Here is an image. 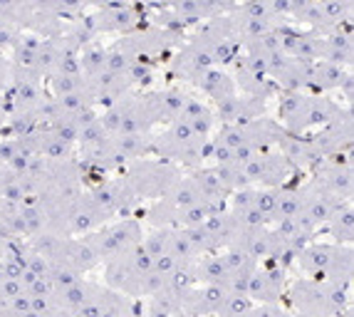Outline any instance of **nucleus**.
Wrapping results in <instances>:
<instances>
[{"mask_svg":"<svg viewBox=\"0 0 354 317\" xmlns=\"http://www.w3.org/2000/svg\"><path fill=\"white\" fill-rule=\"evenodd\" d=\"M225 298L228 290L223 285H194L181 295V312L186 317H213Z\"/></svg>","mask_w":354,"mask_h":317,"instance_id":"nucleus-6","label":"nucleus"},{"mask_svg":"<svg viewBox=\"0 0 354 317\" xmlns=\"http://www.w3.org/2000/svg\"><path fill=\"white\" fill-rule=\"evenodd\" d=\"M82 273L75 271L72 265H65V263H50V271H48V280L50 285H53L55 293H59V290L70 288V285H75V282L82 280Z\"/></svg>","mask_w":354,"mask_h":317,"instance_id":"nucleus-34","label":"nucleus"},{"mask_svg":"<svg viewBox=\"0 0 354 317\" xmlns=\"http://www.w3.org/2000/svg\"><path fill=\"white\" fill-rule=\"evenodd\" d=\"M216 171H218L221 183L225 186V191H236V188L248 186L245 176H243V166L236 164V161H230V164H216Z\"/></svg>","mask_w":354,"mask_h":317,"instance_id":"nucleus-41","label":"nucleus"},{"mask_svg":"<svg viewBox=\"0 0 354 317\" xmlns=\"http://www.w3.org/2000/svg\"><path fill=\"white\" fill-rule=\"evenodd\" d=\"M194 84L201 89L206 97H211L213 102H218V100H223V97L236 94V82H233L225 72L216 70V67H208V70H203L201 75L194 80Z\"/></svg>","mask_w":354,"mask_h":317,"instance_id":"nucleus-12","label":"nucleus"},{"mask_svg":"<svg viewBox=\"0 0 354 317\" xmlns=\"http://www.w3.org/2000/svg\"><path fill=\"white\" fill-rule=\"evenodd\" d=\"M290 305L295 307L302 315H315V317H335L332 310L327 307L325 295H322V285L315 278H297L290 282V288H285Z\"/></svg>","mask_w":354,"mask_h":317,"instance_id":"nucleus-4","label":"nucleus"},{"mask_svg":"<svg viewBox=\"0 0 354 317\" xmlns=\"http://www.w3.org/2000/svg\"><path fill=\"white\" fill-rule=\"evenodd\" d=\"M100 317H142L131 298L112 288L100 290Z\"/></svg>","mask_w":354,"mask_h":317,"instance_id":"nucleus-16","label":"nucleus"},{"mask_svg":"<svg viewBox=\"0 0 354 317\" xmlns=\"http://www.w3.org/2000/svg\"><path fill=\"white\" fill-rule=\"evenodd\" d=\"M339 112H342V107L337 105V102L327 100V97H313L310 100V112H307V124L310 127H315V124H330L332 119L339 117Z\"/></svg>","mask_w":354,"mask_h":317,"instance_id":"nucleus-28","label":"nucleus"},{"mask_svg":"<svg viewBox=\"0 0 354 317\" xmlns=\"http://www.w3.org/2000/svg\"><path fill=\"white\" fill-rule=\"evenodd\" d=\"M100 290H102V285L95 282V288H92L89 298L84 300V305L80 307L72 317H100Z\"/></svg>","mask_w":354,"mask_h":317,"instance_id":"nucleus-52","label":"nucleus"},{"mask_svg":"<svg viewBox=\"0 0 354 317\" xmlns=\"http://www.w3.org/2000/svg\"><path fill=\"white\" fill-rule=\"evenodd\" d=\"M344 77H347V70L339 65H332V62H315L313 75H310V87L315 89H337L342 87Z\"/></svg>","mask_w":354,"mask_h":317,"instance_id":"nucleus-24","label":"nucleus"},{"mask_svg":"<svg viewBox=\"0 0 354 317\" xmlns=\"http://www.w3.org/2000/svg\"><path fill=\"white\" fill-rule=\"evenodd\" d=\"M82 3L84 0H55V8H59V10H65V12H72V10H80Z\"/></svg>","mask_w":354,"mask_h":317,"instance_id":"nucleus-58","label":"nucleus"},{"mask_svg":"<svg viewBox=\"0 0 354 317\" xmlns=\"http://www.w3.org/2000/svg\"><path fill=\"white\" fill-rule=\"evenodd\" d=\"M166 288V278L156 275V273H147V275L139 278V288H136V298H151L159 290Z\"/></svg>","mask_w":354,"mask_h":317,"instance_id":"nucleus-47","label":"nucleus"},{"mask_svg":"<svg viewBox=\"0 0 354 317\" xmlns=\"http://www.w3.org/2000/svg\"><path fill=\"white\" fill-rule=\"evenodd\" d=\"M322 53H325V40H322V37L300 35V37H297V47H295V53H292V57L310 60V62H315V60L322 57Z\"/></svg>","mask_w":354,"mask_h":317,"instance_id":"nucleus-38","label":"nucleus"},{"mask_svg":"<svg viewBox=\"0 0 354 317\" xmlns=\"http://www.w3.org/2000/svg\"><path fill=\"white\" fill-rule=\"evenodd\" d=\"M142 235L144 233H142L139 221L124 218V221H119V224H114V226L92 230V233H87L84 238L89 241V246L95 248L100 263H106V260L117 258V255H122V253L139 246V243H142Z\"/></svg>","mask_w":354,"mask_h":317,"instance_id":"nucleus-2","label":"nucleus"},{"mask_svg":"<svg viewBox=\"0 0 354 317\" xmlns=\"http://www.w3.org/2000/svg\"><path fill=\"white\" fill-rule=\"evenodd\" d=\"M181 312V295L171 288L159 290L156 295L147 298V317H178Z\"/></svg>","mask_w":354,"mask_h":317,"instance_id":"nucleus-23","label":"nucleus"},{"mask_svg":"<svg viewBox=\"0 0 354 317\" xmlns=\"http://www.w3.org/2000/svg\"><path fill=\"white\" fill-rule=\"evenodd\" d=\"M59 53H62L59 42H55V40L40 42V47H37V72H40V75H50V72L55 70V65H57Z\"/></svg>","mask_w":354,"mask_h":317,"instance_id":"nucleus-39","label":"nucleus"},{"mask_svg":"<svg viewBox=\"0 0 354 317\" xmlns=\"http://www.w3.org/2000/svg\"><path fill=\"white\" fill-rule=\"evenodd\" d=\"M255 206V188L250 186H243V188H236V191H230V213H241L245 208Z\"/></svg>","mask_w":354,"mask_h":317,"instance_id":"nucleus-49","label":"nucleus"},{"mask_svg":"<svg viewBox=\"0 0 354 317\" xmlns=\"http://www.w3.org/2000/svg\"><path fill=\"white\" fill-rule=\"evenodd\" d=\"M50 87H53L55 97L70 94L87 87V77H70V75H59V72H50Z\"/></svg>","mask_w":354,"mask_h":317,"instance_id":"nucleus-43","label":"nucleus"},{"mask_svg":"<svg viewBox=\"0 0 354 317\" xmlns=\"http://www.w3.org/2000/svg\"><path fill=\"white\" fill-rule=\"evenodd\" d=\"M92 288H95V282H89V280H84V278H82V280L75 282V285H70V288L55 293L59 310H65V312H70V315H75V312L84 305V300L89 298Z\"/></svg>","mask_w":354,"mask_h":317,"instance_id":"nucleus-25","label":"nucleus"},{"mask_svg":"<svg viewBox=\"0 0 354 317\" xmlns=\"http://www.w3.org/2000/svg\"><path fill=\"white\" fill-rule=\"evenodd\" d=\"M319 285H322V295H325L327 307H330L335 317H342V312L352 307V282L319 280Z\"/></svg>","mask_w":354,"mask_h":317,"instance_id":"nucleus-20","label":"nucleus"},{"mask_svg":"<svg viewBox=\"0 0 354 317\" xmlns=\"http://www.w3.org/2000/svg\"><path fill=\"white\" fill-rule=\"evenodd\" d=\"M275 203H278V218H292L302 211V196L297 188H288V186H278L275 188ZM272 221V224H275Z\"/></svg>","mask_w":354,"mask_h":317,"instance_id":"nucleus-31","label":"nucleus"},{"mask_svg":"<svg viewBox=\"0 0 354 317\" xmlns=\"http://www.w3.org/2000/svg\"><path fill=\"white\" fill-rule=\"evenodd\" d=\"M171 230L174 228H156L149 235H142V243L139 246L151 255V258H159L164 253H169V241H171Z\"/></svg>","mask_w":354,"mask_h":317,"instance_id":"nucleus-37","label":"nucleus"},{"mask_svg":"<svg viewBox=\"0 0 354 317\" xmlns=\"http://www.w3.org/2000/svg\"><path fill=\"white\" fill-rule=\"evenodd\" d=\"M70 144H65L62 139L50 132V127H40V156L48 158V161H62V158H70Z\"/></svg>","mask_w":354,"mask_h":317,"instance_id":"nucleus-30","label":"nucleus"},{"mask_svg":"<svg viewBox=\"0 0 354 317\" xmlns=\"http://www.w3.org/2000/svg\"><path fill=\"white\" fill-rule=\"evenodd\" d=\"M50 317H72L70 312H65V310H57L55 315H50Z\"/></svg>","mask_w":354,"mask_h":317,"instance_id":"nucleus-61","label":"nucleus"},{"mask_svg":"<svg viewBox=\"0 0 354 317\" xmlns=\"http://www.w3.org/2000/svg\"><path fill=\"white\" fill-rule=\"evenodd\" d=\"M104 60H106V50L100 45H87L80 53V67H82V75L87 80H95L97 75L104 72Z\"/></svg>","mask_w":354,"mask_h":317,"instance_id":"nucleus-33","label":"nucleus"},{"mask_svg":"<svg viewBox=\"0 0 354 317\" xmlns=\"http://www.w3.org/2000/svg\"><path fill=\"white\" fill-rule=\"evenodd\" d=\"M310 100L313 97H305L302 92H285L280 97L278 114L283 119V129L288 134L302 136V132L310 127L307 124V112H310Z\"/></svg>","mask_w":354,"mask_h":317,"instance_id":"nucleus-10","label":"nucleus"},{"mask_svg":"<svg viewBox=\"0 0 354 317\" xmlns=\"http://www.w3.org/2000/svg\"><path fill=\"white\" fill-rule=\"evenodd\" d=\"M178 117L186 119V122L191 124L194 134L203 136V139L208 136L213 122H216V117H213L211 109H208L201 100H196V97H186V105H183V109H181V114H178Z\"/></svg>","mask_w":354,"mask_h":317,"instance_id":"nucleus-15","label":"nucleus"},{"mask_svg":"<svg viewBox=\"0 0 354 317\" xmlns=\"http://www.w3.org/2000/svg\"><path fill=\"white\" fill-rule=\"evenodd\" d=\"M131 188L139 199H164L176 181L181 179V171L169 161H153V158H136L127 171Z\"/></svg>","mask_w":354,"mask_h":317,"instance_id":"nucleus-1","label":"nucleus"},{"mask_svg":"<svg viewBox=\"0 0 354 317\" xmlns=\"http://www.w3.org/2000/svg\"><path fill=\"white\" fill-rule=\"evenodd\" d=\"M20 293H25L20 280H10V278H3V280H0V302H3V305L10 302L12 298H18Z\"/></svg>","mask_w":354,"mask_h":317,"instance_id":"nucleus-54","label":"nucleus"},{"mask_svg":"<svg viewBox=\"0 0 354 317\" xmlns=\"http://www.w3.org/2000/svg\"><path fill=\"white\" fill-rule=\"evenodd\" d=\"M25 199H30L28 188H25V183L20 181V176H12L10 171H8V179L6 183H3V188H0V203L6 206H12V208H18V206L25 203Z\"/></svg>","mask_w":354,"mask_h":317,"instance_id":"nucleus-35","label":"nucleus"},{"mask_svg":"<svg viewBox=\"0 0 354 317\" xmlns=\"http://www.w3.org/2000/svg\"><path fill=\"white\" fill-rule=\"evenodd\" d=\"M330 226V235L335 238L337 246H352L354 238V213H352V201H344L339 203L332 218L327 221Z\"/></svg>","mask_w":354,"mask_h":317,"instance_id":"nucleus-18","label":"nucleus"},{"mask_svg":"<svg viewBox=\"0 0 354 317\" xmlns=\"http://www.w3.org/2000/svg\"><path fill=\"white\" fill-rule=\"evenodd\" d=\"M112 144L124 161H131V158H142L144 154L151 152V136L149 132H129V134H114Z\"/></svg>","mask_w":354,"mask_h":317,"instance_id":"nucleus-19","label":"nucleus"},{"mask_svg":"<svg viewBox=\"0 0 354 317\" xmlns=\"http://www.w3.org/2000/svg\"><path fill=\"white\" fill-rule=\"evenodd\" d=\"M275 317H292V312H288V310H280V312H278V315H275Z\"/></svg>","mask_w":354,"mask_h":317,"instance_id":"nucleus-62","label":"nucleus"},{"mask_svg":"<svg viewBox=\"0 0 354 317\" xmlns=\"http://www.w3.org/2000/svg\"><path fill=\"white\" fill-rule=\"evenodd\" d=\"M285 288H288V280H285V271L280 265L272 263L270 268L258 265V271L248 282V298L258 305H280Z\"/></svg>","mask_w":354,"mask_h":317,"instance_id":"nucleus-5","label":"nucleus"},{"mask_svg":"<svg viewBox=\"0 0 354 317\" xmlns=\"http://www.w3.org/2000/svg\"><path fill=\"white\" fill-rule=\"evenodd\" d=\"M8 45H15V33L8 25H0V50Z\"/></svg>","mask_w":354,"mask_h":317,"instance_id":"nucleus-57","label":"nucleus"},{"mask_svg":"<svg viewBox=\"0 0 354 317\" xmlns=\"http://www.w3.org/2000/svg\"><path fill=\"white\" fill-rule=\"evenodd\" d=\"M23 263H25V271L35 273L37 278H48V271H50V260L40 253L30 251L25 248V255H23Z\"/></svg>","mask_w":354,"mask_h":317,"instance_id":"nucleus-48","label":"nucleus"},{"mask_svg":"<svg viewBox=\"0 0 354 317\" xmlns=\"http://www.w3.org/2000/svg\"><path fill=\"white\" fill-rule=\"evenodd\" d=\"M223 203H213V201H198V203L189 206V208H183V211L176 213V226L186 228V226H196V224H203L211 213L221 211Z\"/></svg>","mask_w":354,"mask_h":317,"instance_id":"nucleus-29","label":"nucleus"},{"mask_svg":"<svg viewBox=\"0 0 354 317\" xmlns=\"http://www.w3.org/2000/svg\"><path fill=\"white\" fill-rule=\"evenodd\" d=\"M186 97H189V94L178 87H169V89H164V92H156L161 122H171V119H176L178 114H181L183 105H186Z\"/></svg>","mask_w":354,"mask_h":317,"instance_id":"nucleus-27","label":"nucleus"},{"mask_svg":"<svg viewBox=\"0 0 354 317\" xmlns=\"http://www.w3.org/2000/svg\"><path fill=\"white\" fill-rule=\"evenodd\" d=\"M178 317H186V315H178Z\"/></svg>","mask_w":354,"mask_h":317,"instance_id":"nucleus-64","label":"nucleus"},{"mask_svg":"<svg viewBox=\"0 0 354 317\" xmlns=\"http://www.w3.org/2000/svg\"><path fill=\"white\" fill-rule=\"evenodd\" d=\"M50 263H65V265H72L75 271L89 273L92 268L100 265V258H97L95 248L89 246L87 238H62V246H59L57 255H55Z\"/></svg>","mask_w":354,"mask_h":317,"instance_id":"nucleus-9","label":"nucleus"},{"mask_svg":"<svg viewBox=\"0 0 354 317\" xmlns=\"http://www.w3.org/2000/svg\"><path fill=\"white\" fill-rule=\"evenodd\" d=\"M292 174V166L283 154L260 152L250 161L243 164V176L248 183H263L268 188H278L285 183V179Z\"/></svg>","mask_w":354,"mask_h":317,"instance_id":"nucleus-3","label":"nucleus"},{"mask_svg":"<svg viewBox=\"0 0 354 317\" xmlns=\"http://www.w3.org/2000/svg\"><path fill=\"white\" fill-rule=\"evenodd\" d=\"M6 179H8V169L3 164H0V188H3V183H6Z\"/></svg>","mask_w":354,"mask_h":317,"instance_id":"nucleus-60","label":"nucleus"},{"mask_svg":"<svg viewBox=\"0 0 354 317\" xmlns=\"http://www.w3.org/2000/svg\"><path fill=\"white\" fill-rule=\"evenodd\" d=\"M134 60L122 50L119 45H114L112 50H106V60H104V72H114V75H122L127 67L131 65Z\"/></svg>","mask_w":354,"mask_h":317,"instance_id":"nucleus-46","label":"nucleus"},{"mask_svg":"<svg viewBox=\"0 0 354 317\" xmlns=\"http://www.w3.org/2000/svg\"><path fill=\"white\" fill-rule=\"evenodd\" d=\"M134 25V12L124 6H117L106 12L104 20H100V33L102 30H124Z\"/></svg>","mask_w":354,"mask_h":317,"instance_id":"nucleus-42","label":"nucleus"},{"mask_svg":"<svg viewBox=\"0 0 354 317\" xmlns=\"http://www.w3.org/2000/svg\"><path fill=\"white\" fill-rule=\"evenodd\" d=\"M194 275L196 282H201V285H225V280H228V271H225L218 253H206V258L201 255L196 260Z\"/></svg>","mask_w":354,"mask_h":317,"instance_id":"nucleus-17","label":"nucleus"},{"mask_svg":"<svg viewBox=\"0 0 354 317\" xmlns=\"http://www.w3.org/2000/svg\"><path fill=\"white\" fill-rule=\"evenodd\" d=\"M241 12H243V18H260V20L272 18L270 0H248V3L241 8Z\"/></svg>","mask_w":354,"mask_h":317,"instance_id":"nucleus-50","label":"nucleus"},{"mask_svg":"<svg viewBox=\"0 0 354 317\" xmlns=\"http://www.w3.org/2000/svg\"><path fill=\"white\" fill-rule=\"evenodd\" d=\"M25 293H28L30 298H40V295H55V290H53V285H50L48 278H35V280L25 288Z\"/></svg>","mask_w":354,"mask_h":317,"instance_id":"nucleus-55","label":"nucleus"},{"mask_svg":"<svg viewBox=\"0 0 354 317\" xmlns=\"http://www.w3.org/2000/svg\"><path fill=\"white\" fill-rule=\"evenodd\" d=\"M30 307L37 312L40 317H50L59 310L57 298L55 295H40V298H30Z\"/></svg>","mask_w":354,"mask_h":317,"instance_id":"nucleus-51","label":"nucleus"},{"mask_svg":"<svg viewBox=\"0 0 354 317\" xmlns=\"http://www.w3.org/2000/svg\"><path fill=\"white\" fill-rule=\"evenodd\" d=\"M176 10L181 12L183 18H196V15L203 12V8L201 0H176Z\"/></svg>","mask_w":354,"mask_h":317,"instance_id":"nucleus-56","label":"nucleus"},{"mask_svg":"<svg viewBox=\"0 0 354 317\" xmlns=\"http://www.w3.org/2000/svg\"><path fill=\"white\" fill-rule=\"evenodd\" d=\"M164 201L178 213V211H183V208H189V206L198 203V201H203V199H201V194H198L196 183L191 181V176H189V179H178L176 186L164 196Z\"/></svg>","mask_w":354,"mask_h":317,"instance_id":"nucleus-26","label":"nucleus"},{"mask_svg":"<svg viewBox=\"0 0 354 317\" xmlns=\"http://www.w3.org/2000/svg\"><path fill=\"white\" fill-rule=\"evenodd\" d=\"M89 194L95 196V201L102 206V211H104L106 216H114V213H119V211H127V208H131V206L139 201V196H136V191L131 188V183L127 176L109 179V181H104V183H100V186L92 188Z\"/></svg>","mask_w":354,"mask_h":317,"instance_id":"nucleus-7","label":"nucleus"},{"mask_svg":"<svg viewBox=\"0 0 354 317\" xmlns=\"http://www.w3.org/2000/svg\"><path fill=\"white\" fill-rule=\"evenodd\" d=\"M106 132L104 127L100 124V119H89L87 124H82L80 127V134H77V144H80V149H89V147H97V144H102V141L106 139Z\"/></svg>","mask_w":354,"mask_h":317,"instance_id":"nucleus-40","label":"nucleus"},{"mask_svg":"<svg viewBox=\"0 0 354 317\" xmlns=\"http://www.w3.org/2000/svg\"><path fill=\"white\" fill-rule=\"evenodd\" d=\"M255 208H258V211L266 216L268 224H272V221H275V216H278L275 188H263V191H255Z\"/></svg>","mask_w":354,"mask_h":317,"instance_id":"nucleus-45","label":"nucleus"},{"mask_svg":"<svg viewBox=\"0 0 354 317\" xmlns=\"http://www.w3.org/2000/svg\"><path fill=\"white\" fill-rule=\"evenodd\" d=\"M59 246H62V235H57V233H53V230H40L37 235H32L30 238V251H35V253H40V255H45L48 260H53L55 255H57V251H59Z\"/></svg>","mask_w":354,"mask_h":317,"instance_id":"nucleus-36","label":"nucleus"},{"mask_svg":"<svg viewBox=\"0 0 354 317\" xmlns=\"http://www.w3.org/2000/svg\"><path fill=\"white\" fill-rule=\"evenodd\" d=\"M253 305H255V302L248 298V295H233V293H228V298L223 300L221 310L216 312L213 317H238V315H243V312H248Z\"/></svg>","mask_w":354,"mask_h":317,"instance_id":"nucleus-44","label":"nucleus"},{"mask_svg":"<svg viewBox=\"0 0 354 317\" xmlns=\"http://www.w3.org/2000/svg\"><path fill=\"white\" fill-rule=\"evenodd\" d=\"M236 84L243 89L245 97H260V100H268L272 92H275V84L268 80V77H258L253 72L245 70L243 62L236 65Z\"/></svg>","mask_w":354,"mask_h":317,"instance_id":"nucleus-22","label":"nucleus"},{"mask_svg":"<svg viewBox=\"0 0 354 317\" xmlns=\"http://www.w3.org/2000/svg\"><path fill=\"white\" fill-rule=\"evenodd\" d=\"M169 253L178 263H196L201 258V253L196 251V246L189 241V235L183 233V228L171 230V241H169Z\"/></svg>","mask_w":354,"mask_h":317,"instance_id":"nucleus-32","label":"nucleus"},{"mask_svg":"<svg viewBox=\"0 0 354 317\" xmlns=\"http://www.w3.org/2000/svg\"><path fill=\"white\" fill-rule=\"evenodd\" d=\"M23 6V0H0V12H6V15H10L15 8Z\"/></svg>","mask_w":354,"mask_h":317,"instance_id":"nucleus-59","label":"nucleus"},{"mask_svg":"<svg viewBox=\"0 0 354 317\" xmlns=\"http://www.w3.org/2000/svg\"><path fill=\"white\" fill-rule=\"evenodd\" d=\"M139 273L134 271V265L129 260V253H122L117 258L104 263V285L106 288L124 293L127 298H136V288H139Z\"/></svg>","mask_w":354,"mask_h":317,"instance_id":"nucleus-8","label":"nucleus"},{"mask_svg":"<svg viewBox=\"0 0 354 317\" xmlns=\"http://www.w3.org/2000/svg\"><path fill=\"white\" fill-rule=\"evenodd\" d=\"M3 307H6V305H3V302H0V317H3Z\"/></svg>","mask_w":354,"mask_h":317,"instance_id":"nucleus-63","label":"nucleus"},{"mask_svg":"<svg viewBox=\"0 0 354 317\" xmlns=\"http://www.w3.org/2000/svg\"><path fill=\"white\" fill-rule=\"evenodd\" d=\"M332 251H335V246H330V243H307V246L297 253V260H295V263L300 265L302 275L315 278V280H325Z\"/></svg>","mask_w":354,"mask_h":317,"instance_id":"nucleus-11","label":"nucleus"},{"mask_svg":"<svg viewBox=\"0 0 354 317\" xmlns=\"http://www.w3.org/2000/svg\"><path fill=\"white\" fill-rule=\"evenodd\" d=\"M176 268H178V260L174 258L171 253H164V255H159V258H153L151 271L156 273V275H161V278H166V280H169V275H171Z\"/></svg>","mask_w":354,"mask_h":317,"instance_id":"nucleus-53","label":"nucleus"},{"mask_svg":"<svg viewBox=\"0 0 354 317\" xmlns=\"http://www.w3.org/2000/svg\"><path fill=\"white\" fill-rule=\"evenodd\" d=\"M191 181L196 183L198 188V194H201L203 201H213V203H223L228 199V191L225 186L221 183V176L216 166H208V169H196L191 174Z\"/></svg>","mask_w":354,"mask_h":317,"instance_id":"nucleus-14","label":"nucleus"},{"mask_svg":"<svg viewBox=\"0 0 354 317\" xmlns=\"http://www.w3.org/2000/svg\"><path fill=\"white\" fill-rule=\"evenodd\" d=\"M313 67H315V62H310V60L288 57L285 67L278 72V77H275V82H278L280 87L288 89V92H300V87L310 84V75H313Z\"/></svg>","mask_w":354,"mask_h":317,"instance_id":"nucleus-13","label":"nucleus"},{"mask_svg":"<svg viewBox=\"0 0 354 317\" xmlns=\"http://www.w3.org/2000/svg\"><path fill=\"white\" fill-rule=\"evenodd\" d=\"M354 275V253L352 246H337L332 251L330 265H327L325 280H342V282H352Z\"/></svg>","mask_w":354,"mask_h":317,"instance_id":"nucleus-21","label":"nucleus"}]
</instances>
